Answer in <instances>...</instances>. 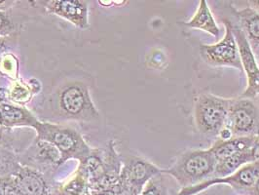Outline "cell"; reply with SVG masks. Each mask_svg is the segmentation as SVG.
I'll use <instances>...</instances> for the list:
<instances>
[{"mask_svg": "<svg viewBox=\"0 0 259 195\" xmlns=\"http://www.w3.org/2000/svg\"><path fill=\"white\" fill-rule=\"evenodd\" d=\"M6 50H7L6 40L4 37H0V60L2 59V55L6 52Z\"/></svg>", "mask_w": 259, "mask_h": 195, "instance_id": "25", "label": "cell"}, {"mask_svg": "<svg viewBox=\"0 0 259 195\" xmlns=\"http://www.w3.org/2000/svg\"><path fill=\"white\" fill-rule=\"evenodd\" d=\"M259 177V162L248 163L232 175L223 178H212L190 187L182 188L178 195H197L218 184H227L237 191H248Z\"/></svg>", "mask_w": 259, "mask_h": 195, "instance_id": "7", "label": "cell"}, {"mask_svg": "<svg viewBox=\"0 0 259 195\" xmlns=\"http://www.w3.org/2000/svg\"><path fill=\"white\" fill-rule=\"evenodd\" d=\"M250 155L252 162H259V136H257L255 142L250 149Z\"/></svg>", "mask_w": 259, "mask_h": 195, "instance_id": "23", "label": "cell"}, {"mask_svg": "<svg viewBox=\"0 0 259 195\" xmlns=\"http://www.w3.org/2000/svg\"><path fill=\"white\" fill-rule=\"evenodd\" d=\"M52 195H65V192L63 191L62 188H56L54 191H52Z\"/></svg>", "mask_w": 259, "mask_h": 195, "instance_id": "29", "label": "cell"}, {"mask_svg": "<svg viewBox=\"0 0 259 195\" xmlns=\"http://www.w3.org/2000/svg\"><path fill=\"white\" fill-rule=\"evenodd\" d=\"M6 99H7V90L5 88L0 87V104L6 103L5 102Z\"/></svg>", "mask_w": 259, "mask_h": 195, "instance_id": "27", "label": "cell"}, {"mask_svg": "<svg viewBox=\"0 0 259 195\" xmlns=\"http://www.w3.org/2000/svg\"><path fill=\"white\" fill-rule=\"evenodd\" d=\"M247 193H248V195H259V177L255 183H254V185L252 186V188L249 189L247 191Z\"/></svg>", "mask_w": 259, "mask_h": 195, "instance_id": "26", "label": "cell"}, {"mask_svg": "<svg viewBox=\"0 0 259 195\" xmlns=\"http://www.w3.org/2000/svg\"><path fill=\"white\" fill-rule=\"evenodd\" d=\"M36 139L54 144L63 154L65 162L69 159H77L82 162L91 153L92 149L77 131L58 124L40 122L34 127Z\"/></svg>", "mask_w": 259, "mask_h": 195, "instance_id": "2", "label": "cell"}, {"mask_svg": "<svg viewBox=\"0 0 259 195\" xmlns=\"http://www.w3.org/2000/svg\"><path fill=\"white\" fill-rule=\"evenodd\" d=\"M62 189L65 195H84L89 191V186L84 177L77 173L76 177Z\"/></svg>", "mask_w": 259, "mask_h": 195, "instance_id": "20", "label": "cell"}, {"mask_svg": "<svg viewBox=\"0 0 259 195\" xmlns=\"http://www.w3.org/2000/svg\"><path fill=\"white\" fill-rule=\"evenodd\" d=\"M257 136H246V137H233L227 141L218 140L209 147L210 151L214 156L217 162L223 159L232 157L243 152L249 151L255 142Z\"/></svg>", "mask_w": 259, "mask_h": 195, "instance_id": "13", "label": "cell"}, {"mask_svg": "<svg viewBox=\"0 0 259 195\" xmlns=\"http://www.w3.org/2000/svg\"><path fill=\"white\" fill-rule=\"evenodd\" d=\"M0 188L2 195H26L16 182L13 175L0 179Z\"/></svg>", "mask_w": 259, "mask_h": 195, "instance_id": "21", "label": "cell"}, {"mask_svg": "<svg viewBox=\"0 0 259 195\" xmlns=\"http://www.w3.org/2000/svg\"><path fill=\"white\" fill-rule=\"evenodd\" d=\"M251 162L252 160L250 155V150L218 161L215 165L213 178H223L232 175L243 166Z\"/></svg>", "mask_w": 259, "mask_h": 195, "instance_id": "17", "label": "cell"}, {"mask_svg": "<svg viewBox=\"0 0 259 195\" xmlns=\"http://www.w3.org/2000/svg\"><path fill=\"white\" fill-rule=\"evenodd\" d=\"M248 3L251 9H253L254 11L259 13V0H251V1H248Z\"/></svg>", "mask_w": 259, "mask_h": 195, "instance_id": "28", "label": "cell"}, {"mask_svg": "<svg viewBox=\"0 0 259 195\" xmlns=\"http://www.w3.org/2000/svg\"><path fill=\"white\" fill-rule=\"evenodd\" d=\"M1 128H3V127H0V140H1V138H2V129Z\"/></svg>", "mask_w": 259, "mask_h": 195, "instance_id": "31", "label": "cell"}, {"mask_svg": "<svg viewBox=\"0 0 259 195\" xmlns=\"http://www.w3.org/2000/svg\"><path fill=\"white\" fill-rule=\"evenodd\" d=\"M0 195H2V191H1V188H0Z\"/></svg>", "mask_w": 259, "mask_h": 195, "instance_id": "33", "label": "cell"}, {"mask_svg": "<svg viewBox=\"0 0 259 195\" xmlns=\"http://www.w3.org/2000/svg\"><path fill=\"white\" fill-rule=\"evenodd\" d=\"M13 176L26 195H52L45 175L37 170L21 165Z\"/></svg>", "mask_w": 259, "mask_h": 195, "instance_id": "11", "label": "cell"}, {"mask_svg": "<svg viewBox=\"0 0 259 195\" xmlns=\"http://www.w3.org/2000/svg\"><path fill=\"white\" fill-rule=\"evenodd\" d=\"M163 169L150 161L139 156L128 155L122 158L120 185L137 195H141L143 186Z\"/></svg>", "mask_w": 259, "mask_h": 195, "instance_id": "6", "label": "cell"}, {"mask_svg": "<svg viewBox=\"0 0 259 195\" xmlns=\"http://www.w3.org/2000/svg\"><path fill=\"white\" fill-rule=\"evenodd\" d=\"M225 34L223 38L214 44H203L200 46V54L205 63L211 66L233 67L243 71V65L237 41L234 36L232 24L224 20Z\"/></svg>", "mask_w": 259, "mask_h": 195, "instance_id": "5", "label": "cell"}, {"mask_svg": "<svg viewBox=\"0 0 259 195\" xmlns=\"http://www.w3.org/2000/svg\"><path fill=\"white\" fill-rule=\"evenodd\" d=\"M0 127H3V119H2L1 111H0Z\"/></svg>", "mask_w": 259, "mask_h": 195, "instance_id": "30", "label": "cell"}, {"mask_svg": "<svg viewBox=\"0 0 259 195\" xmlns=\"http://www.w3.org/2000/svg\"><path fill=\"white\" fill-rule=\"evenodd\" d=\"M0 111L3 119V128L10 129L22 126L34 128L39 122L29 110L18 105L4 103L0 104Z\"/></svg>", "mask_w": 259, "mask_h": 195, "instance_id": "14", "label": "cell"}, {"mask_svg": "<svg viewBox=\"0 0 259 195\" xmlns=\"http://www.w3.org/2000/svg\"><path fill=\"white\" fill-rule=\"evenodd\" d=\"M90 193L91 195H117L115 190H90Z\"/></svg>", "mask_w": 259, "mask_h": 195, "instance_id": "24", "label": "cell"}, {"mask_svg": "<svg viewBox=\"0 0 259 195\" xmlns=\"http://www.w3.org/2000/svg\"><path fill=\"white\" fill-rule=\"evenodd\" d=\"M141 195H168V185L163 172L147 182Z\"/></svg>", "mask_w": 259, "mask_h": 195, "instance_id": "19", "label": "cell"}, {"mask_svg": "<svg viewBox=\"0 0 259 195\" xmlns=\"http://www.w3.org/2000/svg\"><path fill=\"white\" fill-rule=\"evenodd\" d=\"M234 13L239 19L241 29L252 51L256 50L259 47V13L250 7L241 10L234 9Z\"/></svg>", "mask_w": 259, "mask_h": 195, "instance_id": "16", "label": "cell"}, {"mask_svg": "<svg viewBox=\"0 0 259 195\" xmlns=\"http://www.w3.org/2000/svg\"><path fill=\"white\" fill-rule=\"evenodd\" d=\"M57 105L60 114L68 119L91 121L99 117L88 88L80 82L61 88L57 94Z\"/></svg>", "mask_w": 259, "mask_h": 195, "instance_id": "4", "label": "cell"}, {"mask_svg": "<svg viewBox=\"0 0 259 195\" xmlns=\"http://www.w3.org/2000/svg\"><path fill=\"white\" fill-rule=\"evenodd\" d=\"M20 167L19 158L13 151L0 144V179L13 175Z\"/></svg>", "mask_w": 259, "mask_h": 195, "instance_id": "18", "label": "cell"}, {"mask_svg": "<svg viewBox=\"0 0 259 195\" xmlns=\"http://www.w3.org/2000/svg\"><path fill=\"white\" fill-rule=\"evenodd\" d=\"M217 160L209 148L183 152L164 175L174 178L182 188L190 187L213 178Z\"/></svg>", "mask_w": 259, "mask_h": 195, "instance_id": "1", "label": "cell"}, {"mask_svg": "<svg viewBox=\"0 0 259 195\" xmlns=\"http://www.w3.org/2000/svg\"><path fill=\"white\" fill-rule=\"evenodd\" d=\"M184 25L189 28L203 30L215 38H219L221 35V27L217 24L212 12L207 5V0H201L199 2L198 9L194 15Z\"/></svg>", "mask_w": 259, "mask_h": 195, "instance_id": "15", "label": "cell"}, {"mask_svg": "<svg viewBox=\"0 0 259 195\" xmlns=\"http://www.w3.org/2000/svg\"><path fill=\"white\" fill-rule=\"evenodd\" d=\"M30 155L33 159V164L29 167L35 170L37 167L57 169L65 163L62 152L54 144L46 141L35 140L30 148Z\"/></svg>", "mask_w": 259, "mask_h": 195, "instance_id": "12", "label": "cell"}, {"mask_svg": "<svg viewBox=\"0 0 259 195\" xmlns=\"http://www.w3.org/2000/svg\"><path fill=\"white\" fill-rule=\"evenodd\" d=\"M232 30L241 56L243 71H245L246 76V88L242 98L250 100L259 95V66L256 57L241 27L232 26Z\"/></svg>", "mask_w": 259, "mask_h": 195, "instance_id": "9", "label": "cell"}, {"mask_svg": "<svg viewBox=\"0 0 259 195\" xmlns=\"http://www.w3.org/2000/svg\"><path fill=\"white\" fill-rule=\"evenodd\" d=\"M45 9L49 13L57 15L72 23L79 28L89 26L88 5L80 0H51L48 1Z\"/></svg>", "mask_w": 259, "mask_h": 195, "instance_id": "10", "label": "cell"}, {"mask_svg": "<svg viewBox=\"0 0 259 195\" xmlns=\"http://www.w3.org/2000/svg\"><path fill=\"white\" fill-rule=\"evenodd\" d=\"M256 61H257V65H258L259 66V58L258 59H256Z\"/></svg>", "mask_w": 259, "mask_h": 195, "instance_id": "32", "label": "cell"}, {"mask_svg": "<svg viewBox=\"0 0 259 195\" xmlns=\"http://www.w3.org/2000/svg\"><path fill=\"white\" fill-rule=\"evenodd\" d=\"M258 126V112L254 103L245 98L233 100L225 127L234 137L254 136Z\"/></svg>", "mask_w": 259, "mask_h": 195, "instance_id": "8", "label": "cell"}, {"mask_svg": "<svg viewBox=\"0 0 259 195\" xmlns=\"http://www.w3.org/2000/svg\"><path fill=\"white\" fill-rule=\"evenodd\" d=\"M15 29L13 22L7 16V14L0 11V37L9 35Z\"/></svg>", "mask_w": 259, "mask_h": 195, "instance_id": "22", "label": "cell"}, {"mask_svg": "<svg viewBox=\"0 0 259 195\" xmlns=\"http://www.w3.org/2000/svg\"><path fill=\"white\" fill-rule=\"evenodd\" d=\"M234 99H225L211 94L198 97L194 117L197 129L207 136H219L226 124Z\"/></svg>", "mask_w": 259, "mask_h": 195, "instance_id": "3", "label": "cell"}]
</instances>
